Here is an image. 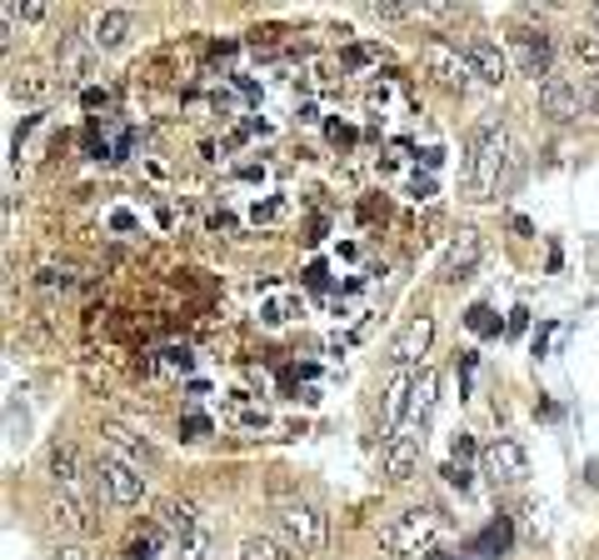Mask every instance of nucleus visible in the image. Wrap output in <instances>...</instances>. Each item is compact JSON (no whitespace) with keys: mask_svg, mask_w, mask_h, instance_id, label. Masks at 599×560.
Listing matches in <instances>:
<instances>
[{"mask_svg":"<svg viewBox=\"0 0 599 560\" xmlns=\"http://www.w3.org/2000/svg\"><path fill=\"white\" fill-rule=\"evenodd\" d=\"M440 531H445V515H440L435 505H410V511H399L395 521L380 531V546L399 560H410V556L424 560V556H435Z\"/></svg>","mask_w":599,"mask_h":560,"instance_id":"obj_1","label":"nucleus"},{"mask_svg":"<svg viewBox=\"0 0 599 560\" xmlns=\"http://www.w3.org/2000/svg\"><path fill=\"white\" fill-rule=\"evenodd\" d=\"M240 560H295V556L271 536H245L240 540Z\"/></svg>","mask_w":599,"mask_h":560,"instance_id":"obj_22","label":"nucleus"},{"mask_svg":"<svg viewBox=\"0 0 599 560\" xmlns=\"http://www.w3.org/2000/svg\"><path fill=\"white\" fill-rule=\"evenodd\" d=\"M180 560H220V540L211 531H200V536L180 540Z\"/></svg>","mask_w":599,"mask_h":560,"instance_id":"obj_23","label":"nucleus"},{"mask_svg":"<svg viewBox=\"0 0 599 560\" xmlns=\"http://www.w3.org/2000/svg\"><path fill=\"white\" fill-rule=\"evenodd\" d=\"M465 321H470V331H480V335H494V331H500V321H494L490 306H470V315H465Z\"/></svg>","mask_w":599,"mask_h":560,"instance_id":"obj_26","label":"nucleus"},{"mask_svg":"<svg viewBox=\"0 0 599 560\" xmlns=\"http://www.w3.org/2000/svg\"><path fill=\"white\" fill-rule=\"evenodd\" d=\"M155 525H160L165 536H176V546L205 531V525H200V511H195V505H190V501H176V496L155 501Z\"/></svg>","mask_w":599,"mask_h":560,"instance_id":"obj_10","label":"nucleus"},{"mask_svg":"<svg viewBox=\"0 0 599 560\" xmlns=\"http://www.w3.org/2000/svg\"><path fill=\"white\" fill-rule=\"evenodd\" d=\"M185 430H190V436H205V430H211V420H205V416H190Z\"/></svg>","mask_w":599,"mask_h":560,"instance_id":"obj_34","label":"nucleus"},{"mask_svg":"<svg viewBox=\"0 0 599 560\" xmlns=\"http://www.w3.org/2000/svg\"><path fill=\"white\" fill-rule=\"evenodd\" d=\"M510 160V135L500 120H480L470 131V201H490Z\"/></svg>","mask_w":599,"mask_h":560,"instance_id":"obj_2","label":"nucleus"},{"mask_svg":"<svg viewBox=\"0 0 599 560\" xmlns=\"http://www.w3.org/2000/svg\"><path fill=\"white\" fill-rule=\"evenodd\" d=\"M420 430L415 426H399L395 436H390V445H385V476L390 480H410V470H415V461H420Z\"/></svg>","mask_w":599,"mask_h":560,"instance_id":"obj_12","label":"nucleus"},{"mask_svg":"<svg viewBox=\"0 0 599 560\" xmlns=\"http://www.w3.org/2000/svg\"><path fill=\"white\" fill-rule=\"evenodd\" d=\"M540 110L550 120H575L579 116V85L564 81V75H550V81H540Z\"/></svg>","mask_w":599,"mask_h":560,"instance_id":"obj_14","label":"nucleus"},{"mask_svg":"<svg viewBox=\"0 0 599 560\" xmlns=\"http://www.w3.org/2000/svg\"><path fill=\"white\" fill-rule=\"evenodd\" d=\"M415 195H420V201H424V195H435V180H430V176H415Z\"/></svg>","mask_w":599,"mask_h":560,"instance_id":"obj_35","label":"nucleus"},{"mask_svg":"<svg viewBox=\"0 0 599 560\" xmlns=\"http://www.w3.org/2000/svg\"><path fill=\"white\" fill-rule=\"evenodd\" d=\"M420 60H424V71L435 75V85H445V91H465L470 75H475L470 56H459V46H450V40H440V36L424 40Z\"/></svg>","mask_w":599,"mask_h":560,"instance_id":"obj_5","label":"nucleus"},{"mask_svg":"<svg viewBox=\"0 0 599 560\" xmlns=\"http://www.w3.org/2000/svg\"><path fill=\"white\" fill-rule=\"evenodd\" d=\"M56 560H91V556H85L81 546H60V550H56Z\"/></svg>","mask_w":599,"mask_h":560,"instance_id":"obj_33","label":"nucleus"},{"mask_svg":"<svg viewBox=\"0 0 599 560\" xmlns=\"http://www.w3.org/2000/svg\"><path fill=\"white\" fill-rule=\"evenodd\" d=\"M480 236L475 230H459V240H450V251H445V261H440V281L445 286H455V281H465V275L480 265Z\"/></svg>","mask_w":599,"mask_h":560,"instance_id":"obj_13","label":"nucleus"},{"mask_svg":"<svg viewBox=\"0 0 599 560\" xmlns=\"http://www.w3.org/2000/svg\"><path fill=\"white\" fill-rule=\"evenodd\" d=\"M570 50H575L579 65H595L599 71V31L595 25H585V31H575V40H570Z\"/></svg>","mask_w":599,"mask_h":560,"instance_id":"obj_24","label":"nucleus"},{"mask_svg":"<svg viewBox=\"0 0 599 560\" xmlns=\"http://www.w3.org/2000/svg\"><path fill=\"white\" fill-rule=\"evenodd\" d=\"M370 15H375V21H410L415 5H390V0H375V5H370Z\"/></svg>","mask_w":599,"mask_h":560,"instance_id":"obj_27","label":"nucleus"},{"mask_svg":"<svg viewBox=\"0 0 599 560\" xmlns=\"http://www.w3.org/2000/svg\"><path fill=\"white\" fill-rule=\"evenodd\" d=\"M450 455H455L459 465H465V461H470V455H475V441H470V436H465V430H459L455 441H450Z\"/></svg>","mask_w":599,"mask_h":560,"instance_id":"obj_29","label":"nucleus"},{"mask_svg":"<svg viewBox=\"0 0 599 560\" xmlns=\"http://www.w3.org/2000/svg\"><path fill=\"white\" fill-rule=\"evenodd\" d=\"M125 36H130V11L110 5V11L95 15V25H91V46H95V50H116V46H125Z\"/></svg>","mask_w":599,"mask_h":560,"instance_id":"obj_18","label":"nucleus"},{"mask_svg":"<svg viewBox=\"0 0 599 560\" xmlns=\"http://www.w3.org/2000/svg\"><path fill=\"white\" fill-rule=\"evenodd\" d=\"M50 476H56V486L65 490V501L81 505L85 476H81V455H75V445H56V451H50Z\"/></svg>","mask_w":599,"mask_h":560,"instance_id":"obj_15","label":"nucleus"},{"mask_svg":"<svg viewBox=\"0 0 599 560\" xmlns=\"http://www.w3.org/2000/svg\"><path fill=\"white\" fill-rule=\"evenodd\" d=\"M465 56H470V65H475V75H480L484 85H505L510 81V60H505V50L494 46V40H470V50H465Z\"/></svg>","mask_w":599,"mask_h":560,"instance_id":"obj_16","label":"nucleus"},{"mask_svg":"<svg viewBox=\"0 0 599 560\" xmlns=\"http://www.w3.org/2000/svg\"><path fill=\"white\" fill-rule=\"evenodd\" d=\"M510 540H515V525H510V521H505V515H494V521H490V525H484L480 536H475V540H470V556H475V560L505 556V550H510Z\"/></svg>","mask_w":599,"mask_h":560,"instance_id":"obj_20","label":"nucleus"},{"mask_svg":"<svg viewBox=\"0 0 599 560\" xmlns=\"http://www.w3.org/2000/svg\"><path fill=\"white\" fill-rule=\"evenodd\" d=\"M91 60H95V46L81 36V31H65L56 46V75L60 85H85V75H91Z\"/></svg>","mask_w":599,"mask_h":560,"instance_id":"obj_7","label":"nucleus"},{"mask_svg":"<svg viewBox=\"0 0 599 560\" xmlns=\"http://www.w3.org/2000/svg\"><path fill=\"white\" fill-rule=\"evenodd\" d=\"M430 341H435V321H430V315H410V321H405V331L395 335V346H390V360H395L399 370L415 366V360L430 350Z\"/></svg>","mask_w":599,"mask_h":560,"instance_id":"obj_8","label":"nucleus"},{"mask_svg":"<svg viewBox=\"0 0 599 560\" xmlns=\"http://www.w3.org/2000/svg\"><path fill=\"white\" fill-rule=\"evenodd\" d=\"M11 96L21 100V106H40V100L50 96V81L40 71H31V65H25V71L11 81Z\"/></svg>","mask_w":599,"mask_h":560,"instance_id":"obj_21","label":"nucleus"},{"mask_svg":"<svg viewBox=\"0 0 599 560\" xmlns=\"http://www.w3.org/2000/svg\"><path fill=\"white\" fill-rule=\"evenodd\" d=\"M91 476H95V486L106 490V501H110V505H141V501H145V476H141V465L120 461V455H100V461L91 465Z\"/></svg>","mask_w":599,"mask_h":560,"instance_id":"obj_4","label":"nucleus"},{"mask_svg":"<svg viewBox=\"0 0 599 560\" xmlns=\"http://www.w3.org/2000/svg\"><path fill=\"white\" fill-rule=\"evenodd\" d=\"M275 525H280V536L290 540V550L300 556H320L330 546V515L310 501H285L275 511Z\"/></svg>","mask_w":599,"mask_h":560,"instance_id":"obj_3","label":"nucleus"},{"mask_svg":"<svg viewBox=\"0 0 599 560\" xmlns=\"http://www.w3.org/2000/svg\"><path fill=\"white\" fill-rule=\"evenodd\" d=\"M585 15H589V25H595V31H599V0H595V5H589Z\"/></svg>","mask_w":599,"mask_h":560,"instance_id":"obj_36","label":"nucleus"},{"mask_svg":"<svg viewBox=\"0 0 599 560\" xmlns=\"http://www.w3.org/2000/svg\"><path fill=\"white\" fill-rule=\"evenodd\" d=\"M46 5H21V21H31V25H40V21H46Z\"/></svg>","mask_w":599,"mask_h":560,"instance_id":"obj_31","label":"nucleus"},{"mask_svg":"<svg viewBox=\"0 0 599 560\" xmlns=\"http://www.w3.org/2000/svg\"><path fill=\"white\" fill-rule=\"evenodd\" d=\"M510 46H515V56H519V65H525V75H535V81H550V36L544 31H529V25H519L515 36H510Z\"/></svg>","mask_w":599,"mask_h":560,"instance_id":"obj_11","label":"nucleus"},{"mask_svg":"<svg viewBox=\"0 0 599 560\" xmlns=\"http://www.w3.org/2000/svg\"><path fill=\"white\" fill-rule=\"evenodd\" d=\"M230 420H240V426H265V406H245V401H230Z\"/></svg>","mask_w":599,"mask_h":560,"instance_id":"obj_25","label":"nucleus"},{"mask_svg":"<svg viewBox=\"0 0 599 560\" xmlns=\"http://www.w3.org/2000/svg\"><path fill=\"white\" fill-rule=\"evenodd\" d=\"M100 436H106L110 445L120 451V461H130V465H141V461H155V445L145 441L141 430H130V426H120V420H106L100 426Z\"/></svg>","mask_w":599,"mask_h":560,"instance_id":"obj_17","label":"nucleus"},{"mask_svg":"<svg viewBox=\"0 0 599 560\" xmlns=\"http://www.w3.org/2000/svg\"><path fill=\"white\" fill-rule=\"evenodd\" d=\"M484 476L494 480V486H519V480L529 476V455L519 441H510V436H500V441L484 445Z\"/></svg>","mask_w":599,"mask_h":560,"instance_id":"obj_6","label":"nucleus"},{"mask_svg":"<svg viewBox=\"0 0 599 560\" xmlns=\"http://www.w3.org/2000/svg\"><path fill=\"white\" fill-rule=\"evenodd\" d=\"M445 486H455V490H470V465H459V461H445Z\"/></svg>","mask_w":599,"mask_h":560,"instance_id":"obj_28","label":"nucleus"},{"mask_svg":"<svg viewBox=\"0 0 599 560\" xmlns=\"http://www.w3.org/2000/svg\"><path fill=\"white\" fill-rule=\"evenodd\" d=\"M410 391H415V376L410 370H395L385 385V401H380V426H385V436H395V430L410 420Z\"/></svg>","mask_w":599,"mask_h":560,"instance_id":"obj_9","label":"nucleus"},{"mask_svg":"<svg viewBox=\"0 0 599 560\" xmlns=\"http://www.w3.org/2000/svg\"><path fill=\"white\" fill-rule=\"evenodd\" d=\"M424 560H475V556H440L435 550V556H424Z\"/></svg>","mask_w":599,"mask_h":560,"instance_id":"obj_37","label":"nucleus"},{"mask_svg":"<svg viewBox=\"0 0 599 560\" xmlns=\"http://www.w3.org/2000/svg\"><path fill=\"white\" fill-rule=\"evenodd\" d=\"M525 325H529V310H525V306H519V310H515V315H510V335H519V331H525Z\"/></svg>","mask_w":599,"mask_h":560,"instance_id":"obj_32","label":"nucleus"},{"mask_svg":"<svg viewBox=\"0 0 599 560\" xmlns=\"http://www.w3.org/2000/svg\"><path fill=\"white\" fill-rule=\"evenodd\" d=\"M435 401H440V376H435V370H420V376H415V391H410V420H405V426L424 430V420H430Z\"/></svg>","mask_w":599,"mask_h":560,"instance_id":"obj_19","label":"nucleus"},{"mask_svg":"<svg viewBox=\"0 0 599 560\" xmlns=\"http://www.w3.org/2000/svg\"><path fill=\"white\" fill-rule=\"evenodd\" d=\"M579 96H585V106L599 116V75H589V81H585V91H579Z\"/></svg>","mask_w":599,"mask_h":560,"instance_id":"obj_30","label":"nucleus"}]
</instances>
